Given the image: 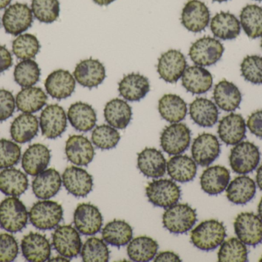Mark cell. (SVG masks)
<instances>
[{
    "instance_id": "6da1fadb",
    "label": "cell",
    "mask_w": 262,
    "mask_h": 262,
    "mask_svg": "<svg viewBox=\"0 0 262 262\" xmlns=\"http://www.w3.org/2000/svg\"><path fill=\"white\" fill-rule=\"evenodd\" d=\"M226 237L224 225L218 220L202 221L191 232V243L202 251L214 250L221 246Z\"/></svg>"
},
{
    "instance_id": "7a4b0ae2",
    "label": "cell",
    "mask_w": 262,
    "mask_h": 262,
    "mask_svg": "<svg viewBox=\"0 0 262 262\" xmlns=\"http://www.w3.org/2000/svg\"><path fill=\"white\" fill-rule=\"evenodd\" d=\"M197 221L196 212L188 204H176L167 208L163 215L165 229L175 235L189 232Z\"/></svg>"
},
{
    "instance_id": "3957f363",
    "label": "cell",
    "mask_w": 262,
    "mask_h": 262,
    "mask_svg": "<svg viewBox=\"0 0 262 262\" xmlns=\"http://www.w3.org/2000/svg\"><path fill=\"white\" fill-rule=\"evenodd\" d=\"M27 209L18 198L9 197L0 203V226L12 233L23 230L28 223Z\"/></svg>"
},
{
    "instance_id": "277c9868",
    "label": "cell",
    "mask_w": 262,
    "mask_h": 262,
    "mask_svg": "<svg viewBox=\"0 0 262 262\" xmlns=\"http://www.w3.org/2000/svg\"><path fill=\"white\" fill-rule=\"evenodd\" d=\"M29 219L40 230H51L58 226L63 218V209L56 201H40L30 209Z\"/></svg>"
},
{
    "instance_id": "5b68a950",
    "label": "cell",
    "mask_w": 262,
    "mask_h": 262,
    "mask_svg": "<svg viewBox=\"0 0 262 262\" xmlns=\"http://www.w3.org/2000/svg\"><path fill=\"white\" fill-rule=\"evenodd\" d=\"M260 158L261 155L258 146L251 142H242L231 150L229 163L234 172L245 175L256 169Z\"/></svg>"
},
{
    "instance_id": "8992f818",
    "label": "cell",
    "mask_w": 262,
    "mask_h": 262,
    "mask_svg": "<svg viewBox=\"0 0 262 262\" xmlns=\"http://www.w3.org/2000/svg\"><path fill=\"white\" fill-rule=\"evenodd\" d=\"M224 50V46L220 40L205 36L192 43L189 55L196 66H210L220 61Z\"/></svg>"
},
{
    "instance_id": "52a82bcc",
    "label": "cell",
    "mask_w": 262,
    "mask_h": 262,
    "mask_svg": "<svg viewBox=\"0 0 262 262\" xmlns=\"http://www.w3.org/2000/svg\"><path fill=\"white\" fill-rule=\"evenodd\" d=\"M190 142V129L183 123H172L160 135V146L169 155L183 153L189 148Z\"/></svg>"
},
{
    "instance_id": "ba28073f",
    "label": "cell",
    "mask_w": 262,
    "mask_h": 262,
    "mask_svg": "<svg viewBox=\"0 0 262 262\" xmlns=\"http://www.w3.org/2000/svg\"><path fill=\"white\" fill-rule=\"evenodd\" d=\"M146 195L154 206L167 209L178 203L181 189L172 180H154L146 188Z\"/></svg>"
},
{
    "instance_id": "9c48e42d",
    "label": "cell",
    "mask_w": 262,
    "mask_h": 262,
    "mask_svg": "<svg viewBox=\"0 0 262 262\" xmlns=\"http://www.w3.org/2000/svg\"><path fill=\"white\" fill-rule=\"evenodd\" d=\"M237 237L247 246H255L262 243V221L253 212H242L234 221Z\"/></svg>"
},
{
    "instance_id": "30bf717a",
    "label": "cell",
    "mask_w": 262,
    "mask_h": 262,
    "mask_svg": "<svg viewBox=\"0 0 262 262\" xmlns=\"http://www.w3.org/2000/svg\"><path fill=\"white\" fill-rule=\"evenodd\" d=\"M52 245L61 256L69 259L78 256L82 248L81 236L72 226H58L52 234Z\"/></svg>"
},
{
    "instance_id": "8fae6325",
    "label": "cell",
    "mask_w": 262,
    "mask_h": 262,
    "mask_svg": "<svg viewBox=\"0 0 262 262\" xmlns=\"http://www.w3.org/2000/svg\"><path fill=\"white\" fill-rule=\"evenodd\" d=\"M187 68L186 57L180 51L170 49L162 54L157 63V72L166 83H176Z\"/></svg>"
},
{
    "instance_id": "7c38bea8",
    "label": "cell",
    "mask_w": 262,
    "mask_h": 262,
    "mask_svg": "<svg viewBox=\"0 0 262 262\" xmlns=\"http://www.w3.org/2000/svg\"><path fill=\"white\" fill-rule=\"evenodd\" d=\"M33 14L32 9L24 3H15L9 6L3 16V24L7 33L18 35L32 26Z\"/></svg>"
},
{
    "instance_id": "4fadbf2b",
    "label": "cell",
    "mask_w": 262,
    "mask_h": 262,
    "mask_svg": "<svg viewBox=\"0 0 262 262\" xmlns=\"http://www.w3.org/2000/svg\"><path fill=\"white\" fill-rule=\"evenodd\" d=\"M40 127L46 138L55 139L61 136L67 128V115L64 109L57 104L46 106L40 115Z\"/></svg>"
},
{
    "instance_id": "5bb4252c",
    "label": "cell",
    "mask_w": 262,
    "mask_h": 262,
    "mask_svg": "<svg viewBox=\"0 0 262 262\" xmlns=\"http://www.w3.org/2000/svg\"><path fill=\"white\" fill-rule=\"evenodd\" d=\"M221 146L215 135L203 133L196 137L192 143V158L199 166L207 167L212 164L221 152Z\"/></svg>"
},
{
    "instance_id": "9a60e30c",
    "label": "cell",
    "mask_w": 262,
    "mask_h": 262,
    "mask_svg": "<svg viewBox=\"0 0 262 262\" xmlns=\"http://www.w3.org/2000/svg\"><path fill=\"white\" fill-rule=\"evenodd\" d=\"M74 224L82 235H95L102 228V215L94 205L81 203L77 206L74 213Z\"/></svg>"
},
{
    "instance_id": "2e32d148",
    "label": "cell",
    "mask_w": 262,
    "mask_h": 262,
    "mask_svg": "<svg viewBox=\"0 0 262 262\" xmlns=\"http://www.w3.org/2000/svg\"><path fill=\"white\" fill-rule=\"evenodd\" d=\"M210 21L209 8L200 0H189L186 3L181 14V23L189 32L204 30Z\"/></svg>"
},
{
    "instance_id": "e0dca14e",
    "label": "cell",
    "mask_w": 262,
    "mask_h": 262,
    "mask_svg": "<svg viewBox=\"0 0 262 262\" xmlns=\"http://www.w3.org/2000/svg\"><path fill=\"white\" fill-rule=\"evenodd\" d=\"M76 82L83 87H98L106 78V69L98 59L90 58L77 64L73 73Z\"/></svg>"
},
{
    "instance_id": "ac0fdd59",
    "label": "cell",
    "mask_w": 262,
    "mask_h": 262,
    "mask_svg": "<svg viewBox=\"0 0 262 262\" xmlns=\"http://www.w3.org/2000/svg\"><path fill=\"white\" fill-rule=\"evenodd\" d=\"M62 183L66 190L75 197L87 196L93 189V178L81 168L69 166L62 175Z\"/></svg>"
},
{
    "instance_id": "d6986e66",
    "label": "cell",
    "mask_w": 262,
    "mask_h": 262,
    "mask_svg": "<svg viewBox=\"0 0 262 262\" xmlns=\"http://www.w3.org/2000/svg\"><path fill=\"white\" fill-rule=\"evenodd\" d=\"M76 80L70 72L58 69L49 74L45 83L48 94L58 100L69 98L75 92Z\"/></svg>"
},
{
    "instance_id": "ffe728a7",
    "label": "cell",
    "mask_w": 262,
    "mask_h": 262,
    "mask_svg": "<svg viewBox=\"0 0 262 262\" xmlns=\"http://www.w3.org/2000/svg\"><path fill=\"white\" fill-rule=\"evenodd\" d=\"M66 154L68 159L79 166H87L92 163L95 152L92 143L84 135H74L66 142Z\"/></svg>"
},
{
    "instance_id": "44dd1931",
    "label": "cell",
    "mask_w": 262,
    "mask_h": 262,
    "mask_svg": "<svg viewBox=\"0 0 262 262\" xmlns=\"http://www.w3.org/2000/svg\"><path fill=\"white\" fill-rule=\"evenodd\" d=\"M220 139L228 146L241 143L246 134V123L243 115L231 113L220 120L218 127Z\"/></svg>"
},
{
    "instance_id": "7402d4cb",
    "label": "cell",
    "mask_w": 262,
    "mask_h": 262,
    "mask_svg": "<svg viewBox=\"0 0 262 262\" xmlns=\"http://www.w3.org/2000/svg\"><path fill=\"white\" fill-rule=\"evenodd\" d=\"M137 168L147 178H161L166 173V158L160 151L146 148L138 154Z\"/></svg>"
},
{
    "instance_id": "603a6c76",
    "label": "cell",
    "mask_w": 262,
    "mask_h": 262,
    "mask_svg": "<svg viewBox=\"0 0 262 262\" xmlns=\"http://www.w3.org/2000/svg\"><path fill=\"white\" fill-rule=\"evenodd\" d=\"M21 252L28 261L43 262L50 258L51 245L45 235L31 232L21 240Z\"/></svg>"
},
{
    "instance_id": "cb8c5ba5",
    "label": "cell",
    "mask_w": 262,
    "mask_h": 262,
    "mask_svg": "<svg viewBox=\"0 0 262 262\" xmlns=\"http://www.w3.org/2000/svg\"><path fill=\"white\" fill-rule=\"evenodd\" d=\"M213 83L212 74L203 66L186 68L182 76V85L189 92L195 95L204 94L210 90Z\"/></svg>"
},
{
    "instance_id": "d4e9b609",
    "label": "cell",
    "mask_w": 262,
    "mask_h": 262,
    "mask_svg": "<svg viewBox=\"0 0 262 262\" xmlns=\"http://www.w3.org/2000/svg\"><path fill=\"white\" fill-rule=\"evenodd\" d=\"M150 89L149 79L140 73L128 74L118 84L120 95L127 101L138 102L143 99Z\"/></svg>"
},
{
    "instance_id": "484cf974",
    "label": "cell",
    "mask_w": 262,
    "mask_h": 262,
    "mask_svg": "<svg viewBox=\"0 0 262 262\" xmlns=\"http://www.w3.org/2000/svg\"><path fill=\"white\" fill-rule=\"evenodd\" d=\"M50 150L42 144H34L25 152L21 166L26 173L32 176L46 170L50 163Z\"/></svg>"
},
{
    "instance_id": "4316f807",
    "label": "cell",
    "mask_w": 262,
    "mask_h": 262,
    "mask_svg": "<svg viewBox=\"0 0 262 262\" xmlns=\"http://www.w3.org/2000/svg\"><path fill=\"white\" fill-rule=\"evenodd\" d=\"M61 183L59 172L55 169H49L36 175L32 182V191L37 198L49 199L58 194Z\"/></svg>"
},
{
    "instance_id": "83f0119b",
    "label": "cell",
    "mask_w": 262,
    "mask_h": 262,
    "mask_svg": "<svg viewBox=\"0 0 262 262\" xmlns=\"http://www.w3.org/2000/svg\"><path fill=\"white\" fill-rule=\"evenodd\" d=\"M230 180V172L224 166H211L200 177L202 189L210 195H216L226 190Z\"/></svg>"
},
{
    "instance_id": "f1b7e54d",
    "label": "cell",
    "mask_w": 262,
    "mask_h": 262,
    "mask_svg": "<svg viewBox=\"0 0 262 262\" xmlns=\"http://www.w3.org/2000/svg\"><path fill=\"white\" fill-rule=\"evenodd\" d=\"M213 98L220 109L229 112L239 108L243 96L234 83L222 80L214 88Z\"/></svg>"
},
{
    "instance_id": "f546056e",
    "label": "cell",
    "mask_w": 262,
    "mask_h": 262,
    "mask_svg": "<svg viewBox=\"0 0 262 262\" xmlns=\"http://www.w3.org/2000/svg\"><path fill=\"white\" fill-rule=\"evenodd\" d=\"M210 29L214 36L223 40L235 39L241 32L239 20L234 14L220 12L211 20Z\"/></svg>"
},
{
    "instance_id": "4dcf8cb0",
    "label": "cell",
    "mask_w": 262,
    "mask_h": 262,
    "mask_svg": "<svg viewBox=\"0 0 262 262\" xmlns=\"http://www.w3.org/2000/svg\"><path fill=\"white\" fill-rule=\"evenodd\" d=\"M189 115L195 124L201 127L210 128L218 122V108L208 98H197L189 106Z\"/></svg>"
},
{
    "instance_id": "1f68e13d",
    "label": "cell",
    "mask_w": 262,
    "mask_h": 262,
    "mask_svg": "<svg viewBox=\"0 0 262 262\" xmlns=\"http://www.w3.org/2000/svg\"><path fill=\"white\" fill-rule=\"evenodd\" d=\"M68 118L76 130L87 132L95 128L97 114L91 105L78 102L69 107Z\"/></svg>"
},
{
    "instance_id": "d6a6232c",
    "label": "cell",
    "mask_w": 262,
    "mask_h": 262,
    "mask_svg": "<svg viewBox=\"0 0 262 262\" xmlns=\"http://www.w3.org/2000/svg\"><path fill=\"white\" fill-rule=\"evenodd\" d=\"M256 184L250 177L242 175L234 178L226 189V197L235 205H246L255 197Z\"/></svg>"
},
{
    "instance_id": "836d02e7",
    "label": "cell",
    "mask_w": 262,
    "mask_h": 262,
    "mask_svg": "<svg viewBox=\"0 0 262 262\" xmlns=\"http://www.w3.org/2000/svg\"><path fill=\"white\" fill-rule=\"evenodd\" d=\"M168 175L174 181L189 183L194 179L197 172L196 163L186 155H177L166 163Z\"/></svg>"
},
{
    "instance_id": "e575fe53",
    "label": "cell",
    "mask_w": 262,
    "mask_h": 262,
    "mask_svg": "<svg viewBox=\"0 0 262 262\" xmlns=\"http://www.w3.org/2000/svg\"><path fill=\"white\" fill-rule=\"evenodd\" d=\"M158 110L162 118L168 123H180L187 115V105L179 95L166 94L159 100Z\"/></svg>"
},
{
    "instance_id": "d590c367",
    "label": "cell",
    "mask_w": 262,
    "mask_h": 262,
    "mask_svg": "<svg viewBox=\"0 0 262 262\" xmlns=\"http://www.w3.org/2000/svg\"><path fill=\"white\" fill-rule=\"evenodd\" d=\"M106 122L112 127L124 129L130 124L132 109L130 105L120 98H114L106 104L104 110Z\"/></svg>"
},
{
    "instance_id": "8d00e7d4",
    "label": "cell",
    "mask_w": 262,
    "mask_h": 262,
    "mask_svg": "<svg viewBox=\"0 0 262 262\" xmlns=\"http://www.w3.org/2000/svg\"><path fill=\"white\" fill-rule=\"evenodd\" d=\"M38 132V118L31 113L21 114L11 125L10 134L12 139L21 144L33 139Z\"/></svg>"
},
{
    "instance_id": "74e56055",
    "label": "cell",
    "mask_w": 262,
    "mask_h": 262,
    "mask_svg": "<svg viewBox=\"0 0 262 262\" xmlns=\"http://www.w3.org/2000/svg\"><path fill=\"white\" fill-rule=\"evenodd\" d=\"M48 96L44 91L38 87L23 88L16 95L17 109L24 113H34L41 110L47 103Z\"/></svg>"
},
{
    "instance_id": "f35d334b",
    "label": "cell",
    "mask_w": 262,
    "mask_h": 262,
    "mask_svg": "<svg viewBox=\"0 0 262 262\" xmlns=\"http://www.w3.org/2000/svg\"><path fill=\"white\" fill-rule=\"evenodd\" d=\"M29 188L27 176L20 170L7 169L0 172V192L9 196L18 197Z\"/></svg>"
},
{
    "instance_id": "ab89813d",
    "label": "cell",
    "mask_w": 262,
    "mask_h": 262,
    "mask_svg": "<svg viewBox=\"0 0 262 262\" xmlns=\"http://www.w3.org/2000/svg\"><path fill=\"white\" fill-rule=\"evenodd\" d=\"M103 240L115 247L126 246L132 240V227L123 220H113L107 223L102 230Z\"/></svg>"
},
{
    "instance_id": "60d3db41",
    "label": "cell",
    "mask_w": 262,
    "mask_h": 262,
    "mask_svg": "<svg viewBox=\"0 0 262 262\" xmlns=\"http://www.w3.org/2000/svg\"><path fill=\"white\" fill-rule=\"evenodd\" d=\"M159 245L147 236H140L131 240L127 246V255L134 261L146 262L155 258Z\"/></svg>"
},
{
    "instance_id": "b9f144b4",
    "label": "cell",
    "mask_w": 262,
    "mask_h": 262,
    "mask_svg": "<svg viewBox=\"0 0 262 262\" xmlns=\"http://www.w3.org/2000/svg\"><path fill=\"white\" fill-rule=\"evenodd\" d=\"M240 24L249 38L262 36V7L255 4L245 6L240 13Z\"/></svg>"
},
{
    "instance_id": "7bdbcfd3",
    "label": "cell",
    "mask_w": 262,
    "mask_h": 262,
    "mask_svg": "<svg viewBox=\"0 0 262 262\" xmlns=\"http://www.w3.org/2000/svg\"><path fill=\"white\" fill-rule=\"evenodd\" d=\"M41 70L36 62L32 59L23 60L15 66L14 78L17 84L23 88L31 87L39 80Z\"/></svg>"
},
{
    "instance_id": "ee69618b",
    "label": "cell",
    "mask_w": 262,
    "mask_h": 262,
    "mask_svg": "<svg viewBox=\"0 0 262 262\" xmlns=\"http://www.w3.org/2000/svg\"><path fill=\"white\" fill-rule=\"evenodd\" d=\"M218 258L220 262L248 261L247 247L238 238H229L222 243Z\"/></svg>"
},
{
    "instance_id": "f6af8a7d",
    "label": "cell",
    "mask_w": 262,
    "mask_h": 262,
    "mask_svg": "<svg viewBox=\"0 0 262 262\" xmlns=\"http://www.w3.org/2000/svg\"><path fill=\"white\" fill-rule=\"evenodd\" d=\"M40 50V43L38 38L32 34H23L18 35L12 42V52L19 59H32Z\"/></svg>"
},
{
    "instance_id": "bcb514c9",
    "label": "cell",
    "mask_w": 262,
    "mask_h": 262,
    "mask_svg": "<svg viewBox=\"0 0 262 262\" xmlns=\"http://www.w3.org/2000/svg\"><path fill=\"white\" fill-rule=\"evenodd\" d=\"M81 255L84 262H107L110 258V252L104 240L90 238L82 246Z\"/></svg>"
},
{
    "instance_id": "7dc6e473",
    "label": "cell",
    "mask_w": 262,
    "mask_h": 262,
    "mask_svg": "<svg viewBox=\"0 0 262 262\" xmlns=\"http://www.w3.org/2000/svg\"><path fill=\"white\" fill-rule=\"evenodd\" d=\"M121 139V135L115 128L108 125L97 126L92 134L93 144L98 149L108 150L118 146Z\"/></svg>"
},
{
    "instance_id": "c3c4849f",
    "label": "cell",
    "mask_w": 262,
    "mask_h": 262,
    "mask_svg": "<svg viewBox=\"0 0 262 262\" xmlns=\"http://www.w3.org/2000/svg\"><path fill=\"white\" fill-rule=\"evenodd\" d=\"M32 12L35 18L41 23H54L59 16V1L58 0H32Z\"/></svg>"
},
{
    "instance_id": "681fc988",
    "label": "cell",
    "mask_w": 262,
    "mask_h": 262,
    "mask_svg": "<svg viewBox=\"0 0 262 262\" xmlns=\"http://www.w3.org/2000/svg\"><path fill=\"white\" fill-rule=\"evenodd\" d=\"M242 75L252 84H262V57L252 55L245 57L241 63Z\"/></svg>"
},
{
    "instance_id": "f907efd6",
    "label": "cell",
    "mask_w": 262,
    "mask_h": 262,
    "mask_svg": "<svg viewBox=\"0 0 262 262\" xmlns=\"http://www.w3.org/2000/svg\"><path fill=\"white\" fill-rule=\"evenodd\" d=\"M21 149L16 143L7 139H0V169H8L18 164Z\"/></svg>"
},
{
    "instance_id": "816d5d0a",
    "label": "cell",
    "mask_w": 262,
    "mask_h": 262,
    "mask_svg": "<svg viewBox=\"0 0 262 262\" xmlns=\"http://www.w3.org/2000/svg\"><path fill=\"white\" fill-rule=\"evenodd\" d=\"M18 254L16 240L9 234L0 235V262L13 261Z\"/></svg>"
},
{
    "instance_id": "f5cc1de1",
    "label": "cell",
    "mask_w": 262,
    "mask_h": 262,
    "mask_svg": "<svg viewBox=\"0 0 262 262\" xmlns=\"http://www.w3.org/2000/svg\"><path fill=\"white\" fill-rule=\"evenodd\" d=\"M15 100L12 92L0 89V122L12 116L15 111Z\"/></svg>"
},
{
    "instance_id": "db71d44e",
    "label": "cell",
    "mask_w": 262,
    "mask_h": 262,
    "mask_svg": "<svg viewBox=\"0 0 262 262\" xmlns=\"http://www.w3.org/2000/svg\"><path fill=\"white\" fill-rule=\"evenodd\" d=\"M247 126L251 133L262 138V110L255 111L249 115Z\"/></svg>"
},
{
    "instance_id": "11a10c76",
    "label": "cell",
    "mask_w": 262,
    "mask_h": 262,
    "mask_svg": "<svg viewBox=\"0 0 262 262\" xmlns=\"http://www.w3.org/2000/svg\"><path fill=\"white\" fill-rule=\"evenodd\" d=\"M12 57L10 52L5 46L0 45V73L12 66Z\"/></svg>"
},
{
    "instance_id": "9f6ffc18",
    "label": "cell",
    "mask_w": 262,
    "mask_h": 262,
    "mask_svg": "<svg viewBox=\"0 0 262 262\" xmlns=\"http://www.w3.org/2000/svg\"><path fill=\"white\" fill-rule=\"evenodd\" d=\"M154 261L162 262V261H174L180 262L181 261L179 255L174 253L172 252H160L157 256H156Z\"/></svg>"
},
{
    "instance_id": "6f0895ef",
    "label": "cell",
    "mask_w": 262,
    "mask_h": 262,
    "mask_svg": "<svg viewBox=\"0 0 262 262\" xmlns=\"http://www.w3.org/2000/svg\"><path fill=\"white\" fill-rule=\"evenodd\" d=\"M256 183L260 190L262 191V164L257 170Z\"/></svg>"
},
{
    "instance_id": "680465c9",
    "label": "cell",
    "mask_w": 262,
    "mask_h": 262,
    "mask_svg": "<svg viewBox=\"0 0 262 262\" xmlns=\"http://www.w3.org/2000/svg\"><path fill=\"white\" fill-rule=\"evenodd\" d=\"M93 1L99 6H108L115 0H93Z\"/></svg>"
},
{
    "instance_id": "91938a15",
    "label": "cell",
    "mask_w": 262,
    "mask_h": 262,
    "mask_svg": "<svg viewBox=\"0 0 262 262\" xmlns=\"http://www.w3.org/2000/svg\"><path fill=\"white\" fill-rule=\"evenodd\" d=\"M12 0H0V9H5L10 4Z\"/></svg>"
},
{
    "instance_id": "94428289",
    "label": "cell",
    "mask_w": 262,
    "mask_h": 262,
    "mask_svg": "<svg viewBox=\"0 0 262 262\" xmlns=\"http://www.w3.org/2000/svg\"><path fill=\"white\" fill-rule=\"evenodd\" d=\"M49 261H69V259L66 258V257H55L52 259L49 260Z\"/></svg>"
},
{
    "instance_id": "6125c7cd",
    "label": "cell",
    "mask_w": 262,
    "mask_h": 262,
    "mask_svg": "<svg viewBox=\"0 0 262 262\" xmlns=\"http://www.w3.org/2000/svg\"><path fill=\"white\" fill-rule=\"evenodd\" d=\"M258 214L259 218H261L262 221V198L261 201H260L259 204L258 206Z\"/></svg>"
},
{
    "instance_id": "be15d7a7",
    "label": "cell",
    "mask_w": 262,
    "mask_h": 262,
    "mask_svg": "<svg viewBox=\"0 0 262 262\" xmlns=\"http://www.w3.org/2000/svg\"><path fill=\"white\" fill-rule=\"evenodd\" d=\"M214 2H217V3H224V2L228 1V0H212Z\"/></svg>"
},
{
    "instance_id": "e7e4bbea",
    "label": "cell",
    "mask_w": 262,
    "mask_h": 262,
    "mask_svg": "<svg viewBox=\"0 0 262 262\" xmlns=\"http://www.w3.org/2000/svg\"><path fill=\"white\" fill-rule=\"evenodd\" d=\"M261 49H262V38H261Z\"/></svg>"
},
{
    "instance_id": "03108f58",
    "label": "cell",
    "mask_w": 262,
    "mask_h": 262,
    "mask_svg": "<svg viewBox=\"0 0 262 262\" xmlns=\"http://www.w3.org/2000/svg\"><path fill=\"white\" fill-rule=\"evenodd\" d=\"M259 261H260V262H262V257H261V259H260V260H259Z\"/></svg>"
},
{
    "instance_id": "003e7915",
    "label": "cell",
    "mask_w": 262,
    "mask_h": 262,
    "mask_svg": "<svg viewBox=\"0 0 262 262\" xmlns=\"http://www.w3.org/2000/svg\"><path fill=\"white\" fill-rule=\"evenodd\" d=\"M255 1H259V2H261L262 0H255Z\"/></svg>"
}]
</instances>
